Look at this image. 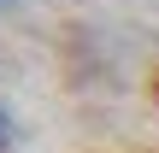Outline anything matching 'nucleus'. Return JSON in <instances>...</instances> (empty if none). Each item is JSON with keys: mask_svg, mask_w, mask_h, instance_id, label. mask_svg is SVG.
<instances>
[{"mask_svg": "<svg viewBox=\"0 0 159 153\" xmlns=\"http://www.w3.org/2000/svg\"><path fill=\"white\" fill-rule=\"evenodd\" d=\"M0 6H6V0H0Z\"/></svg>", "mask_w": 159, "mask_h": 153, "instance_id": "obj_1", "label": "nucleus"}]
</instances>
